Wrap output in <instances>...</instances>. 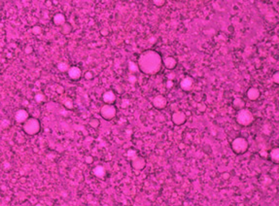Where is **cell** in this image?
<instances>
[{
	"label": "cell",
	"mask_w": 279,
	"mask_h": 206,
	"mask_svg": "<svg viewBox=\"0 0 279 206\" xmlns=\"http://www.w3.org/2000/svg\"><path fill=\"white\" fill-rule=\"evenodd\" d=\"M94 173L95 174V176L97 177H103L105 175V169H104L103 166H96L94 168Z\"/></svg>",
	"instance_id": "8fae6325"
},
{
	"label": "cell",
	"mask_w": 279,
	"mask_h": 206,
	"mask_svg": "<svg viewBox=\"0 0 279 206\" xmlns=\"http://www.w3.org/2000/svg\"><path fill=\"white\" fill-rule=\"evenodd\" d=\"M162 66V59L158 53L154 51L144 52L139 59V68L144 73L155 74L159 71Z\"/></svg>",
	"instance_id": "6da1fadb"
},
{
	"label": "cell",
	"mask_w": 279,
	"mask_h": 206,
	"mask_svg": "<svg viewBox=\"0 0 279 206\" xmlns=\"http://www.w3.org/2000/svg\"><path fill=\"white\" fill-rule=\"evenodd\" d=\"M68 74L71 79L78 80L81 77V70L78 67H76V66H74V67H71L68 69Z\"/></svg>",
	"instance_id": "52a82bcc"
},
{
	"label": "cell",
	"mask_w": 279,
	"mask_h": 206,
	"mask_svg": "<svg viewBox=\"0 0 279 206\" xmlns=\"http://www.w3.org/2000/svg\"><path fill=\"white\" fill-rule=\"evenodd\" d=\"M59 69L60 71H66V70H68V65L66 64V63H59Z\"/></svg>",
	"instance_id": "4fadbf2b"
},
{
	"label": "cell",
	"mask_w": 279,
	"mask_h": 206,
	"mask_svg": "<svg viewBox=\"0 0 279 206\" xmlns=\"http://www.w3.org/2000/svg\"><path fill=\"white\" fill-rule=\"evenodd\" d=\"M101 116L106 119V120H110V119L114 118V116L116 114V109L114 106L110 105V104H107V105L103 106L102 109H101Z\"/></svg>",
	"instance_id": "277c9868"
},
{
	"label": "cell",
	"mask_w": 279,
	"mask_h": 206,
	"mask_svg": "<svg viewBox=\"0 0 279 206\" xmlns=\"http://www.w3.org/2000/svg\"><path fill=\"white\" fill-rule=\"evenodd\" d=\"M165 104H166V100L162 96H157L154 100V105L157 108H164V107H165Z\"/></svg>",
	"instance_id": "ba28073f"
},
{
	"label": "cell",
	"mask_w": 279,
	"mask_h": 206,
	"mask_svg": "<svg viewBox=\"0 0 279 206\" xmlns=\"http://www.w3.org/2000/svg\"><path fill=\"white\" fill-rule=\"evenodd\" d=\"M192 84H193V83H192V80L190 79V78H186V79H184L182 81L181 86H182L183 89L186 88V89H190L192 87Z\"/></svg>",
	"instance_id": "7c38bea8"
},
{
	"label": "cell",
	"mask_w": 279,
	"mask_h": 206,
	"mask_svg": "<svg viewBox=\"0 0 279 206\" xmlns=\"http://www.w3.org/2000/svg\"><path fill=\"white\" fill-rule=\"evenodd\" d=\"M247 143L244 139H236L234 143H232V149H234L237 154H241L246 150Z\"/></svg>",
	"instance_id": "5b68a950"
},
{
	"label": "cell",
	"mask_w": 279,
	"mask_h": 206,
	"mask_svg": "<svg viewBox=\"0 0 279 206\" xmlns=\"http://www.w3.org/2000/svg\"><path fill=\"white\" fill-rule=\"evenodd\" d=\"M64 22H65V18H64V16H63L62 14H57V15L55 16L54 22L57 25H62V24H64Z\"/></svg>",
	"instance_id": "30bf717a"
},
{
	"label": "cell",
	"mask_w": 279,
	"mask_h": 206,
	"mask_svg": "<svg viewBox=\"0 0 279 206\" xmlns=\"http://www.w3.org/2000/svg\"><path fill=\"white\" fill-rule=\"evenodd\" d=\"M116 99V96L113 91H107L103 94V100L106 103H113Z\"/></svg>",
	"instance_id": "9c48e42d"
},
{
	"label": "cell",
	"mask_w": 279,
	"mask_h": 206,
	"mask_svg": "<svg viewBox=\"0 0 279 206\" xmlns=\"http://www.w3.org/2000/svg\"><path fill=\"white\" fill-rule=\"evenodd\" d=\"M40 123L35 118H28L24 123V130L28 135H34L40 131Z\"/></svg>",
	"instance_id": "7a4b0ae2"
},
{
	"label": "cell",
	"mask_w": 279,
	"mask_h": 206,
	"mask_svg": "<svg viewBox=\"0 0 279 206\" xmlns=\"http://www.w3.org/2000/svg\"><path fill=\"white\" fill-rule=\"evenodd\" d=\"M253 120H254V117H253V114L249 110L242 109L238 112L237 122L241 126H249V124L253 123Z\"/></svg>",
	"instance_id": "3957f363"
},
{
	"label": "cell",
	"mask_w": 279,
	"mask_h": 206,
	"mask_svg": "<svg viewBox=\"0 0 279 206\" xmlns=\"http://www.w3.org/2000/svg\"><path fill=\"white\" fill-rule=\"evenodd\" d=\"M15 118H16V121L19 122V123H24V122L27 121L29 117H28V114L25 110L21 109V110H18V111H17Z\"/></svg>",
	"instance_id": "8992f818"
},
{
	"label": "cell",
	"mask_w": 279,
	"mask_h": 206,
	"mask_svg": "<svg viewBox=\"0 0 279 206\" xmlns=\"http://www.w3.org/2000/svg\"><path fill=\"white\" fill-rule=\"evenodd\" d=\"M33 32L34 33H39L40 32V27H33Z\"/></svg>",
	"instance_id": "5bb4252c"
}]
</instances>
